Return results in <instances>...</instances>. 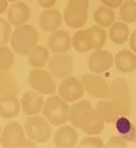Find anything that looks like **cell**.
I'll return each instance as SVG.
<instances>
[{
	"mask_svg": "<svg viewBox=\"0 0 136 148\" xmlns=\"http://www.w3.org/2000/svg\"><path fill=\"white\" fill-rule=\"evenodd\" d=\"M128 116H120L115 122V128L118 134L127 142H136V126L128 119Z\"/></svg>",
	"mask_w": 136,
	"mask_h": 148,
	"instance_id": "22",
	"label": "cell"
},
{
	"mask_svg": "<svg viewBox=\"0 0 136 148\" xmlns=\"http://www.w3.org/2000/svg\"><path fill=\"white\" fill-rule=\"evenodd\" d=\"M0 136H1V128H0Z\"/></svg>",
	"mask_w": 136,
	"mask_h": 148,
	"instance_id": "39",
	"label": "cell"
},
{
	"mask_svg": "<svg viewBox=\"0 0 136 148\" xmlns=\"http://www.w3.org/2000/svg\"><path fill=\"white\" fill-rule=\"evenodd\" d=\"M59 96L63 99L68 103H74L75 101H79L85 94V90L83 87L82 82L76 77L68 76L63 79L58 88Z\"/></svg>",
	"mask_w": 136,
	"mask_h": 148,
	"instance_id": "10",
	"label": "cell"
},
{
	"mask_svg": "<svg viewBox=\"0 0 136 148\" xmlns=\"http://www.w3.org/2000/svg\"><path fill=\"white\" fill-rule=\"evenodd\" d=\"M110 39L113 43L123 44L130 37V29L126 22H113L110 27Z\"/></svg>",
	"mask_w": 136,
	"mask_h": 148,
	"instance_id": "25",
	"label": "cell"
},
{
	"mask_svg": "<svg viewBox=\"0 0 136 148\" xmlns=\"http://www.w3.org/2000/svg\"><path fill=\"white\" fill-rule=\"evenodd\" d=\"M120 16L124 22L133 23L136 21V1L125 0L120 7Z\"/></svg>",
	"mask_w": 136,
	"mask_h": 148,
	"instance_id": "27",
	"label": "cell"
},
{
	"mask_svg": "<svg viewBox=\"0 0 136 148\" xmlns=\"http://www.w3.org/2000/svg\"><path fill=\"white\" fill-rule=\"evenodd\" d=\"M89 0H68L63 13L65 25L72 29H80L89 17Z\"/></svg>",
	"mask_w": 136,
	"mask_h": 148,
	"instance_id": "4",
	"label": "cell"
},
{
	"mask_svg": "<svg viewBox=\"0 0 136 148\" xmlns=\"http://www.w3.org/2000/svg\"><path fill=\"white\" fill-rule=\"evenodd\" d=\"M23 147H31V148H34V147H37V145H36V143H34V140H32V139H30V138L28 137V139H25V145H23Z\"/></svg>",
	"mask_w": 136,
	"mask_h": 148,
	"instance_id": "37",
	"label": "cell"
},
{
	"mask_svg": "<svg viewBox=\"0 0 136 148\" xmlns=\"http://www.w3.org/2000/svg\"><path fill=\"white\" fill-rule=\"evenodd\" d=\"M130 47L132 51L136 54V30L132 33V36L130 38Z\"/></svg>",
	"mask_w": 136,
	"mask_h": 148,
	"instance_id": "35",
	"label": "cell"
},
{
	"mask_svg": "<svg viewBox=\"0 0 136 148\" xmlns=\"http://www.w3.org/2000/svg\"><path fill=\"white\" fill-rule=\"evenodd\" d=\"M14 56L11 50L5 45H0V72L9 71L13 66Z\"/></svg>",
	"mask_w": 136,
	"mask_h": 148,
	"instance_id": "29",
	"label": "cell"
},
{
	"mask_svg": "<svg viewBox=\"0 0 136 148\" xmlns=\"http://www.w3.org/2000/svg\"><path fill=\"white\" fill-rule=\"evenodd\" d=\"M38 31L32 25H22L17 27V29L13 31L10 42L14 52L20 56H28L31 50L38 44Z\"/></svg>",
	"mask_w": 136,
	"mask_h": 148,
	"instance_id": "2",
	"label": "cell"
},
{
	"mask_svg": "<svg viewBox=\"0 0 136 148\" xmlns=\"http://www.w3.org/2000/svg\"><path fill=\"white\" fill-rule=\"evenodd\" d=\"M21 104L16 96H0V117L10 119L18 116Z\"/></svg>",
	"mask_w": 136,
	"mask_h": 148,
	"instance_id": "20",
	"label": "cell"
},
{
	"mask_svg": "<svg viewBox=\"0 0 136 148\" xmlns=\"http://www.w3.org/2000/svg\"><path fill=\"white\" fill-rule=\"evenodd\" d=\"M27 139L25 128L16 122L7 124L0 136V144L5 148L23 147Z\"/></svg>",
	"mask_w": 136,
	"mask_h": 148,
	"instance_id": "9",
	"label": "cell"
},
{
	"mask_svg": "<svg viewBox=\"0 0 136 148\" xmlns=\"http://www.w3.org/2000/svg\"><path fill=\"white\" fill-rule=\"evenodd\" d=\"M114 64L120 72L132 73L136 70V56L128 50H121L115 56Z\"/></svg>",
	"mask_w": 136,
	"mask_h": 148,
	"instance_id": "19",
	"label": "cell"
},
{
	"mask_svg": "<svg viewBox=\"0 0 136 148\" xmlns=\"http://www.w3.org/2000/svg\"><path fill=\"white\" fill-rule=\"evenodd\" d=\"M72 39L65 30H56L51 32L48 39V47L54 54L67 53L71 49Z\"/></svg>",
	"mask_w": 136,
	"mask_h": 148,
	"instance_id": "14",
	"label": "cell"
},
{
	"mask_svg": "<svg viewBox=\"0 0 136 148\" xmlns=\"http://www.w3.org/2000/svg\"><path fill=\"white\" fill-rule=\"evenodd\" d=\"M109 148H128L127 140L122 136H112L107 142Z\"/></svg>",
	"mask_w": 136,
	"mask_h": 148,
	"instance_id": "32",
	"label": "cell"
},
{
	"mask_svg": "<svg viewBox=\"0 0 136 148\" xmlns=\"http://www.w3.org/2000/svg\"><path fill=\"white\" fill-rule=\"evenodd\" d=\"M28 81L34 91L43 95H53L56 91L54 76L43 69L31 70Z\"/></svg>",
	"mask_w": 136,
	"mask_h": 148,
	"instance_id": "7",
	"label": "cell"
},
{
	"mask_svg": "<svg viewBox=\"0 0 136 148\" xmlns=\"http://www.w3.org/2000/svg\"><path fill=\"white\" fill-rule=\"evenodd\" d=\"M19 92L16 76L9 71L0 72V96H16Z\"/></svg>",
	"mask_w": 136,
	"mask_h": 148,
	"instance_id": "21",
	"label": "cell"
},
{
	"mask_svg": "<svg viewBox=\"0 0 136 148\" xmlns=\"http://www.w3.org/2000/svg\"><path fill=\"white\" fill-rule=\"evenodd\" d=\"M81 82L85 93L90 96L99 99H107L110 97V85L102 76L98 74H84Z\"/></svg>",
	"mask_w": 136,
	"mask_h": 148,
	"instance_id": "8",
	"label": "cell"
},
{
	"mask_svg": "<svg viewBox=\"0 0 136 148\" xmlns=\"http://www.w3.org/2000/svg\"><path fill=\"white\" fill-rule=\"evenodd\" d=\"M8 21L14 27H20L25 25L30 19V8L23 2H14L8 7Z\"/></svg>",
	"mask_w": 136,
	"mask_h": 148,
	"instance_id": "16",
	"label": "cell"
},
{
	"mask_svg": "<svg viewBox=\"0 0 136 148\" xmlns=\"http://www.w3.org/2000/svg\"><path fill=\"white\" fill-rule=\"evenodd\" d=\"M72 45L75 51L80 53H85V52L93 50L90 30L85 29V30L76 31L72 38Z\"/></svg>",
	"mask_w": 136,
	"mask_h": 148,
	"instance_id": "23",
	"label": "cell"
},
{
	"mask_svg": "<svg viewBox=\"0 0 136 148\" xmlns=\"http://www.w3.org/2000/svg\"><path fill=\"white\" fill-rule=\"evenodd\" d=\"M25 132L27 137L37 143H47L52 134L51 123L44 116L32 115L25 121Z\"/></svg>",
	"mask_w": 136,
	"mask_h": 148,
	"instance_id": "5",
	"label": "cell"
},
{
	"mask_svg": "<svg viewBox=\"0 0 136 148\" xmlns=\"http://www.w3.org/2000/svg\"><path fill=\"white\" fill-rule=\"evenodd\" d=\"M54 146L58 148H72L78 144V132L72 126H67L65 124L54 134Z\"/></svg>",
	"mask_w": 136,
	"mask_h": 148,
	"instance_id": "15",
	"label": "cell"
},
{
	"mask_svg": "<svg viewBox=\"0 0 136 148\" xmlns=\"http://www.w3.org/2000/svg\"><path fill=\"white\" fill-rule=\"evenodd\" d=\"M95 108L106 123H115L120 116H124L122 110L111 99L109 101H100Z\"/></svg>",
	"mask_w": 136,
	"mask_h": 148,
	"instance_id": "18",
	"label": "cell"
},
{
	"mask_svg": "<svg viewBox=\"0 0 136 148\" xmlns=\"http://www.w3.org/2000/svg\"><path fill=\"white\" fill-rule=\"evenodd\" d=\"M73 58L69 54L62 53V54H56L50 59L48 63L49 72L56 79H65L70 76L73 72Z\"/></svg>",
	"mask_w": 136,
	"mask_h": 148,
	"instance_id": "11",
	"label": "cell"
},
{
	"mask_svg": "<svg viewBox=\"0 0 136 148\" xmlns=\"http://www.w3.org/2000/svg\"><path fill=\"white\" fill-rule=\"evenodd\" d=\"M93 18L98 25L102 28H109L115 21V13L112 8H109L103 5L95 10Z\"/></svg>",
	"mask_w": 136,
	"mask_h": 148,
	"instance_id": "26",
	"label": "cell"
},
{
	"mask_svg": "<svg viewBox=\"0 0 136 148\" xmlns=\"http://www.w3.org/2000/svg\"><path fill=\"white\" fill-rule=\"evenodd\" d=\"M39 1V5L42 7V8H45V9H49V8H52L56 3L58 0H38Z\"/></svg>",
	"mask_w": 136,
	"mask_h": 148,
	"instance_id": "34",
	"label": "cell"
},
{
	"mask_svg": "<svg viewBox=\"0 0 136 148\" xmlns=\"http://www.w3.org/2000/svg\"><path fill=\"white\" fill-rule=\"evenodd\" d=\"M122 110L124 116H130L132 110V95L130 86L124 77H117L110 85V97Z\"/></svg>",
	"mask_w": 136,
	"mask_h": 148,
	"instance_id": "6",
	"label": "cell"
},
{
	"mask_svg": "<svg viewBox=\"0 0 136 148\" xmlns=\"http://www.w3.org/2000/svg\"><path fill=\"white\" fill-rule=\"evenodd\" d=\"M11 39V25L0 18V45L5 44Z\"/></svg>",
	"mask_w": 136,
	"mask_h": 148,
	"instance_id": "30",
	"label": "cell"
},
{
	"mask_svg": "<svg viewBox=\"0 0 136 148\" xmlns=\"http://www.w3.org/2000/svg\"><path fill=\"white\" fill-rule=\"evenodd\" d=\"M103 142L99 137H85L81 140L79 147L81 148H102Z\"/></svg>",
	"mask_w": 136,
	"mask_h": 148,
	"instance_id": "31",
	"label": "cell"
},
{
	"mask_svg": "<svg viewBox=\"0 0 136 148\" xmlns=\"http://www.w3.org/2000/svg\"><path fill=\"white\" fill-rule=\"evenodd\" d=\"M101 3H103L104 6L112 8V9H115L121 7V5L123 3V0H100Z\"/></svg>",
	"mask_w": 136,
	"mask_h": 148,
	"instance_id": "33",
	"label": "cell"
},
{
	"mask_svg": "<svg viewBox=\"0 0 136 148\" xmlns=\"http://www.w3.org/2000/svg\"><path fill=\"white\" fill-rule=\"evenodd\" d=\"M49 56V50L43 45L37 44L28 54V62L34 69H42L45 66Z\"/></svg>",
	"mask_w": 136,
	"mask_h": 148,
	"instance_id": "24",
	"label": "cell"
},
{
	"mask_svg": "<svg viewBox=\"0 0 136 148\" xmlns=\"http://www.w3.org/2000/svg\"><path fill=\"white\" fill-rule=\"evenodd\" d=\"M62 23V16L56 9H45L40 14V28L45 32H54Z\"/></svg>",
	"mask_w": 136,
	"mask_h": 148,
	"instance_id": "17",
	"label": "cell"
},
{
	"mask_svg": "<svg viewBox=\"0 0 136 148\" xmlns=\"http://www.w3.org/2000/svg\"><path fill=\"white\" fill-rule=\"evenodd\" d=\"M42 113L53 126H61L70 121V106L68 102L56 95L44 101Z\"/></svg>",
	"mask_w": 136,
	"mask_h": 148,
	"instance_id": "3",
	"label": "cell"
},
{
	"mask_svg": "<svg viewBox=\"0 0 136 148\" xmlns=\"http://www.w3.org/2000/svg\"><path fill=\"white\" fill-rule=\"evenodd\" d=\"M16 1H18V0H9V2H16Z\"/></svg>",
	"mask_w": 136,
	"mask_h": 148,
	"instance_id": "38",
	"label": "cell"
},
{
	"mask_svg": "<svg viewBox=\"0 0 136 148\" xmlns=\"http://www.w3.org/2000/svg\"><path fill=\"white\" fill-rule=\"evenodd\" d=\"M43 104L44 99L42 94L34 91V90L30 91V92H25L22 95L21 108H22V112L28 116L38 115L40 112L42 111Z\"/></svg>",
	"mask_w": 136,
	"mask_h": 148,
	"instance_id": "13",
	"label": "cell"
},
{
	"mask_svg": "<svg viewBox=\"0 0 136 148\" xmlns=\"http://www.w3.org/2000/svg\"><path fill=\"white\" fill-rule=\"evenodd\" d=\"M9 0H0V13H3L8 9Z\"/></svg>",
	"mask_w": 136,
	"mask_h": 148,
	"instance_id": "36",
	"label": "cell"
},
{
	"mask_svg": "<svg viewBox=\"0 0 136 148\" xmlns=\"http://www.w3.org/2000/svg\"><path fill=\"white\" fill-rule=\"evenodd\" d=\"M69 122L87 135H99L105 127L104 118L87 99L74 102L70 106Z\"/></svg>",
	"mask_w": 136,
	"mask_h": 148,
	"instance_id": "1",
	"label": "cell"
},
{
	"mask_svg": "<svg viewBox=\"0 0 136 148\" xmlns=\"http://www.w3.org/2000/svg\"><path fill=\"white\" fill-rule=\"evenodd\" d=\"M114 59L110 51L103 49L95 50L87 60L89 69L95 74H102L112 68Z\"/></svg>",
	"mask_w": 136,
	"mask_h": 148,
	"instance_id": "12",
	"label": "cell"
},
{
	"mask_svg": "<svg viewBox=\"0 0 136 148\" xmlns=\"http://www.w3.org/2000/svg\"><path fill=\"white\" fill-rule=\"evenodd\" d=\"M91 40H92L93 50L102 49L106 42V32L105 30L100 25H93L89 28Z\"/></svg>",
	"mask_w": 136,
	"mask_h": 148,
	"instance_id": "28",
	"label": "cell"
}]
</instances>
